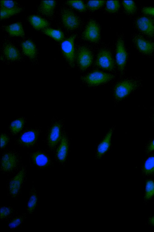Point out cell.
<instances>
[{
  "instance_id": "ffe728a7",
  "label": "cell",
  "mask_w": 154,
  "mask_h": 232,
  "mask_svg": "<svg viewBox=\"0 0 154 232\" xmlns=\"http://www.w3.org/2000/svg\"><path fill=\"white\" fill-rule=\"evenodd\" d=\"M3 52L5 57L11 61L18 60L20 57V53L18 50L11 44L5 45L3 48Z\"/></svg>"
},
{
  "instance_id": "d6a6232c",
  "label": "cell",
  "mask_w": 154,
  "mask_h": 232,
  "mask_svg": "<svg viewBox=\"0 0 154 232\" xmlns=\"http://www.w3.org/2000/svg\"><path fill=\"white\" fill-rule=\"evenodd\" d=\"M26 217L20 215L14 218L9 223V227L11 229H14L21 225L24 221Z\"/></svg>"
},
{
  "instance_id": "ba28073f",
  "label": "cell",
  "mask_w": 154,
  "mask_h": 232,
  "mask_svg": "<svg viewBox=\"0 0 154 232\" xmlns=\"http://www.w3.org/2000/svg\"><path fill=\"white\" fill-rule=\"evenodd\" d=\"M77 60L80 69L82 71L85 70L92 62L93 55L91 52L86 47H81L77 52Z\"/></svg>"
},
{
  "instance_id": "9c48e42d",
  "label": "cell",
  "mask_w": 154,
  "mask_h": 232,
  "mask_svg": "<svg viewBox=\"0 0 154 232\" xmlns=\"http://www.w3.org/2000/svg\"><path fill=\"white\" fill-rule=\"evenodd\" d=\"M136 25L138 29L147 36H154V20L149 17L143 16L136 20Z\"/></svg>"
},
{
  "instance_id": "5bb4252c",
  "label": "cell",
  "mask_w": 154,
  "mask_h": 232,
  "mask_svg": "<svg viewBox=\"0 0 154 232\" xmlns=\"http://www.w3.org/2000/svg\"><path fill=\"white\" fill-rule=\"evenodd\" d=\"M134 42L139 51L146 54H150L154 51V42L137 36L134 39Z\"/></svg>"
},
{
  "instance_id": "9a60e30c",
  "label": "cell",
  "mask_w": 154,
  "mask_h": 232,
  "mask_svg": "<svg viewBox=\"0 0 154 232\" xmlns=\"http://www.w3.org/2000/svg\"><path fill=\"white\" fill-rule=\"evenodd\" d=\"M114 128H112L107 133L97 148L96 156L101 158L109 150L110 146L112 136Z\"/></svg>"
},
{
  "instance_id": "e575fe53",
  "label": "cell",
  "mask_w": 154,
  "mask_h": 232,
  "mask_svg": "<svg viewBox=\"0 0 154 232\" xmlns=\"http://www.w3.org/2000/svg\"><path fill=\"white\" fill-rule=\"evenodd\" d=\"M1 5L2 8H11L17 7L16 3L13 1H1Z\"/></svg>"
},
{
  "instance_id": "f546056e",
  "label": "cell",
  "mask_w": 154,
  "mask_h": 232,
  "mask_svg": "<svg viewBox=\"0 0 154 232\" xmlns=\"http://www.w3.org/2000/svg\"><path fill=\"white\" fill-rule=\"evenodd\" d=\"M122 5L126 12L128 14H132L136 12L137 7L133 1H123Z\"/></svg>"
},
{
  "instance_id": "836d02e7",
  "label": "cell",
  "mask_w": 154,
  "mask_h": 232,
  "mask_svg": "<svg viewBox=\"0 0 154 232\" xmlns=\"http://www.w3.org/2000/svg\"><path fill=\"white\" fill-rule=\"evenodd\" d=\"M12 212V209L10 207L3 206L1 208L0 218L3 219L9 217Z\"/></svg>"
},
{
  "instance_id": "cb8c5ba5",
  "label": "cell",
  "mask_w": 154,
  "mask_h": 232,
  "mask_svg": "<svg viewBox=\"0 0 154 232\" xmlns=\"http://www.w3.org/2000/svg\"><path fill=\"white\" fill-rule=\"evenodd\" d=\"M42 32L57 42L61 41L64 38L63 32L59 29L47 28L43 29Z\"/></svg>"
},
{
  "instance_id": "4316f807",
  "label": "cell",
  "mask_w": 154,
  "mask_h": 232,
  "mask_svg": "<svg viewBox=\"0 0 154 232\" xmlns=\"http://www.w3.org/2000/svg\"><path fill=\"white\" fill-rule=\"evenodd\" d=\"M143 171L146 175L154 173V156L149 157L146 161L143 168Z\"/></svg>"
},
{
  "instance_id": "8d00e7d4",
  "label": "cell",
  "mask_w": 154,
  "mask_h": 232,
  "mask_svg": "<svg viewBox=\"0 0 154 232\" xmlns=\"http://www.w3.org/2000/svg\"><path fill=\"white\" fill-rule=\"evenodd\" d=\"M145 14L152 16L154 17V7H148L143 8L142 10Z\"/></svg>"
},
{
  "instance_id": "83f0119b",
  "label": "cell",
  "mask_w": 154,
  "mask_h": 232,
  "mask_svg": "<svg viewBox=\"0 0 154 232\" xmlns=\"http://www.w3.org/2000/svg\"><path fill=\"white\" fill-rule=\"evenodd\" d=\"M66 3L70 6L80 12H84L86 10V7L82 1L69 0Z\"/></svg>"
},
{
  "instance_id": "d4e9b609",
  "label": "cell",
  "mask_w": 154,
  "mask_h": 232,
  "mask_svg": "<svg viewBox=\"0 0 154 232\" xmlns=\"http://www.w3.org/2000/svg\"><path fill=\"white\" fill-rule=\"evenodd\" d=\"M22 10V8L18 7L11 8H1L0 18L1 20L9 17L20 12Z\"/></svg>"
},
{
  "instance_id": "f35d334b",
  "label": "cell",
  "mask_w": 154,
  "mask_h": 232,
  "mask_svg": "<svg viewBox=\"0 0 154 232\" xmlns=\"http://www.w3.org/2000/svg\"><path fill=\"white\" fill-rule=\"evenodd\" d=\"M149 222L150 224L154 225V216L150 218L149 219Z\"/></svg>"
},
{
  "instance_id": "1f68e13d",
  "label": "cell",
  "mask_w": 154,
  "mask_h": 232,
  "mask_svg": "<svg viewBox=\"0 0 154 232\" xmlns=\"http://www.w3.org/2000/svg\"><path fill=\"white\" fill-rule=\"evenodd\" d=\"M105 1L102 0L89 1L87 3V8L91 11H94L101 7Z\"/></svg>"
},
{
  "instance_id": "d590c367",
  "label": "cell",
  "mask_w": 154,
  "mask_h": 232,
  "mask_svg": "<svg viewBox=\"0 0 154 232\" xmlns=\"http://www.w3.org/2000/svg\"><path fill=\"white\" fill-rule=\"evenodd\" d=\"M9 141L8 136L5 134H2L1 135V148H4L7 145Z\"/></svg>"
},
{
  "instance_id": "f1b7e54d",
  "label": "cell",
  "mask_w": 154,
  "mask_h": 232,
  "mask_svg": "<svg viewBox=\"0 0 154 232\" xmlns=\"http://www.w3.org/2000/svg\"><path fill=\"white\" fill-rule=\"evenodd\" d=\"M120 4L119 1H108L106 2V9L110 13H115L119 10Z\"/></svg>"
},
{
  "instance_id": "2e32d148",
  "label": "cell",
  "mask_w": 154,
  "mask_h": 232,
  "mask_svg": "<svg viewBox=\"0 0 154 232\" xmlns=\"http://www.w3.org/2000/svg\"><path fill=\"white\" fill-rule=\"evenodd\" d=\"M68 150V143L67 138L65 135H63L61 140L57 152V156L58 160L61 162H64L66 159Z\"/></svg>"
},
{
  "instance_id": "e0dca14e",
  "label": "cell",
  "mask_w": 154,
  "mask_h": 232,
  "mask_svg": "<svg viewBox=\"0 0 154 232\" xmlns=\"http://www.w3.org/2000/svg\"><path fill=\"white\" fill-rule=\"evenodd\" d=\"M56 4L54 0L42 1L38 7V11L44 15L51 17L53 14Z\"/></svg>"
},
{
  "instance_id": "8fae6325",
  "label": "cell",
  "mask_w": 154,
  "mask_h": 232,
  "mask_svg": "<svg viewBox=\"0 0 154 232\" xmlns=\"http://www.w3.org/2000/svg\"><path fill=\"white\" fill-rule=\"evenodd\" d=\"M18 162V157L15 153L12 152L6 153L2 158L1 170L5 172H10L16 167Z\"/></svg>"
},
{
  "instance_id": "3957f363",
  "label": "cell",
  "mask_w": 154,
  "mask_h": 232,
  "mask_svg": "<svg viewBox=\"0 0 154 232\" xmlns=\"http://www.w3.org/2000/svg\"><path fill=\"white\" fill-rule=\"evenodd\" d=\"M84 39L93 43L98 42L100 38L99 26L94 20H90L86 25L82 34Z\"/></svg>"
},
{
  "instance_id": "4dcf8cb0",
  "label": "cell",
  "mask_w": 154,
  "mask_h": 232,
  "mask_svg": "<svg viewBox=\"0 0 154 232\" xmlns=\"http://www.w3.org/2000/svg\"><path fill=\"white\" fill-rule=\"evenodd\" d=\"M154 195V182L148 180L146 182L145 198L146 200L150 199Z\"/></svg>"
},
{
  "instance_id": "7402d4cb",
  "label": "cell",
  "mask_w": 154,
  "mask_h": 232,
  "mask_svg": "<svg viewBox=\"0 0 154 232\" xmlns=\"http://www.w3.org/2000/svg\"><path fill=\"white\" fill-rule=\"evenodd\" d=\"M33 162L39 167H45L50 164V161L48 156L45 153L40 152L33 153L32 156Z\"/></svg>"
},
{
  "instance_id": "d6986e66",
  "label": "cell",
  "mask_w": 154,
  "mask_h": 232,
  "mask_svg": "<svg viewBox=\"0 0 154 232\" xmlns=\"http://www.w3.org/2000/svg\"><path fill=\"white\" fill-rule=\"evenodd\" d=\"M28 20L33 27L37 30H43L49 25V23L46 20L36 15L29 16Z\"/></svg>"
},
{
  "instance_id": "603a6c76",
  "label": "cell",
  "mask_w": 154,
  "mask_h": 232,
  "mask_svg": "<svg viewBox=\"0 0 154 232\" xmlns=\"http://www.w3.org/2000/svg\"><path fill=\"white\" fill-rule=\"evenodd\" d=\"M38 196L35 188L32 187L29 191V200L27 206L28 212L31 214L33 212L37 205Z\"/></svg>"
},
{
  "instance_id": "30bf717a",
  "label": "cell",
  "mask_w": 154,
  "mask_h": 232,
  "mask_svg": "<svg viewBox=\"0 0 154 232\" xmlns=\"http://www.w3.org/2000/svg\"><path fill=\"white\" fill-rule=\"evenodd\" d=\"M127 56V53L124 41L121 38H119L116 43V59L119 70L121 73L124 70Z\"/></svg>"
},
{
  "instance_id": "52a82bcc",
  "label": "cell",
  "mask_w": 154,
  "mask_h": 232,
  "mask_svg": "<svg viewBox=\"0 0 154 232\" xmlns=\"http://www.w3.org/2000/svg\"><path fill=\"white\" fill-rule=\"evenodd\" d=\"M61 19L63 25L68 30H75L80 25V21L77 16L68 9H65L63 11Z\"/></svg>"
},
{
  "instance_id": "44dd1931",
  "label": "cell",
  "mask_w": 154,
  "mask_h": 232,
  "mask_svg": "<svg viewBox=\"0 0 154 232\" xmlns=\"http://www.w3.org/2000/svg\"><path fill=\"white\" fill-rule=\"evenodd\" d=\"M5 30L12 36L23 37L25 35L23 26L20 22L12 23L5 27Z\"/></svg>"
},
{
  "instance_id": "74e56055",
  "label": "cell",
  "mask_w": 154,
  "mask_h": 232,
  "mask_svg": "<svg viewBox=\"0 0 154 232\" xmlns=\"http://www.w3.org/2000/svg\"><path fill=\"white\" fill-rule=\"evenodd\" d=\"M154 150V140L151 141L147 147V151L150 152Z\"/></svg>"
},
{
  "instance_id": "8992f818",
  "label": "cell",
  "mask_w": 154,
  "mask_h": 232,
  "mask_svg": "<svg viewBox=\"0 0 154 232\" xmlns=\"http://www.w3.org/2000/svg\"><path fill=\"white\" fill-rule=\"evenodd\" d=\"M26 174L24 168H22L10 181L8 186L9 193L12 197H16L19 193Z\"/></svg>"
},
{
  "instance_id": "6da1fadb",
  "label": "cell",
  "mask_w": 154,
  "mask_h": 232,
  "mask_svg": "<svg viewBox=\"0 0 154 232\" xmlns=\"http://www.w3.org/2000/svg\"><path fill=\"white\" fill-rule=\"evenodd\" d=\"M114 78V76L111 74L95 70L84 76L82 79L86 84L92 86L106 82Z\"/></svg>"
},
{
  "instance_id": "484cf974",
  "label": "cell",
  "mask_w": 154,
  "mask_h": 232,
  "mask_svg": "<svg viewBox=\"0 0 154 232\" xmlns=\"http://www.w3.org/2000/svg\"><path fill=\"white\" fill-rule=\"evenodd\" d=\"M24 122V120L22 118H19L13 121L10 126L11 131L14 134L19 132L22 128Z\"/></svg>"
},
{
  "instance_id": "7a4b0ae2",
  "label": "cell",
  "mask_w": 154,
  "mask_h": 232,
  "mask_svg": "<svg viewBox=\"0 0 154 232\" xmlns=\"http://www.w3.org/2000/svg\"><path fill=\"white\" fill-rule=\"evenodd\" d=\"M75 37L76 35H73L63 41L61 44V48L63 54L72 67L74 66L75 56L74 41Z\"/></svg>"
},
{
  "instance_id": "7c38bea8",
  "label": "cell",
  "mask_w": 154,
  "mask_h": 232,
  "mask_svg": "<svg viewBox=\"0 0 154 232\" xmlns=\"http://www.w3.org/2000/svg\"><path fill=\"white\" fill-rule=\"evenodd\" d=\"M61 127L60 122H56L52 125L49 130L47 141L50 148L51 149L54 148L60 140Z\"/></svg>"
},
{
  "instance_id": "4fadbf2b",
  "label": "cell",
  "mask_w": 154,
  "mask_h": 232,
  "mask_svg": "<svg viewBox=\"0 0 154 232\" xmlns=\"http://www.w3.org/2000/svg\"><path fill=\"white\" fill-rule=\"evenodd\" d=\"M39 134V131L32 129L22 133L19 138L18 142L20 145L25 147L31 146L36 142Z\"/></svg>"
},
{
  "instance_id": "5b68a950",
  "label": "cell",
  "mask_w": 154,
  "mask_h": 232,
  "mask_svg": "<svg viewBox=\"0 0 154 232\" xmlns=\"http://www.w3.org/2000/svg\"><path fill=\"white\" fill-rule=\"evenodd\" d=\"M134 82L125 80L118 83L114 89L115 97L118 100L122 99L128 95L136 87Z\"/></svg>"
},
{
  "instance_id": "ac0fdd59",
  "label": "cell",
  "mask_w": 154,
  "mask_h": 232,
  "mask_svg": "<svg viewBox=\"0 0 154 232\" xmlns=\"http://www.w3.org/2000/svg\"><path fill=\"white\" fill-rule=\"evenodd\" d=\"M23 53L31 59H34L36 55L37 49L35 44L31 40L23 42L21 44Z\"/></svg>"
},
{
  "instance_id": "277c9868",
  "label": "cell",
  "mask_w": 154,
  "mask_h": 232,
  "mask_svg": "<svg viewBox=\"0 0 154 232\" xmlns=\"http://www.w3.org/2000/svg\"><path fill=\"white\" fill-rule=\"evenodd\" d=\"M96 64L101 68L110 71L113 70L114 64L110 52L106 49L100 50L97 56Z\"/></svg>"
}]
</instances>
